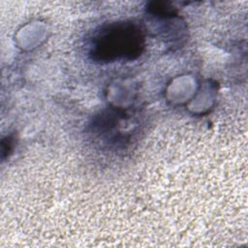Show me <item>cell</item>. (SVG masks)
<instances>
[{
	"instance_id": "cell-1",
	"label": "cell",
	"mask_w": 248,
	"mask_h": 248,
	"mask_svg": "<svg viewBox=\"0 0 248 248\" xmlns=\"http://www.w3.org/2000/svg\"><path fill=\"white\" fill-rule=\"evenodd\" d=\"M143 46V36L135 24L114 23L103 29L96 36L91 53L98 61L132 60L140 55Z\"/></svg>"
}]
</instances>
